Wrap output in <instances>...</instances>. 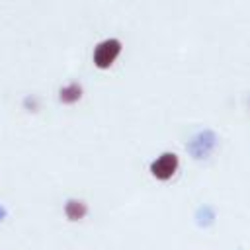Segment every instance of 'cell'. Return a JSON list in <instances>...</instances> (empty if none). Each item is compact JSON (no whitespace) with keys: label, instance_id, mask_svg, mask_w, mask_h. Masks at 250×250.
<instances>
[{"label":"cell","instance_id":"cell-3","mask_svg":"<svg viewBox=\"0 0 250 250\" xmlns=\"http://www.w3.org/2000/svg\"><path fill=\"white\" fill-rule=\"evenodd\" d=\"M82 96H84V90H82V86L78 82H68L66 86H62L59 90V100L64 105H74L76 102L82 100Z\"/></svg>","mask_w":250,"mask_h":250},{"label":"cell","instance_id":"cell-1","mask_svg":"<svg viewBox=\"0 0 250 250\" xmlns=\"http://www.w3.org/2000/svg\"><path fill=\"white\" fill-rule=\"evenodd\" d=\"M121 51H123V43L119 39H115V37H107V39L96 43V47L92 51V62H94L96 68L107 70L119 59Z\"/></svg>","mask_w":250,"mask_h":250},{"label":"cell","instance_id":"cell-4","mask_svg":"<svg viewBox=\"0 0 250 250\" xmlns=\"http://www.w3.org/2000/svg\"><path fill=\"white\" fill-rule=\"evenodd\" d=\"M88 213V205L84 201H78V199H68L64 203V215L68 221H80L84 219Z\"/></svg>","mask_w":250,"mask_h":250},{"label":"cell","instance_id":"cell-2","mask_svg":"<svg viewBox=\"0 0 250 250\" xmlns=\"http://www.w3.org/2000/svg\"><path fill=\"white\" fill-rule=\"evenodd\" d=\"M178 166H180V160H178L176 152H162L160 156H156L150 162V174L156 180L166 182V180H170L178 172Z\"/></svg>","mask_w":250,"mask_h":250}]
</instances>
